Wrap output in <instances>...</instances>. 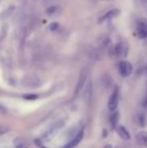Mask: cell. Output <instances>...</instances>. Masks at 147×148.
<instances>
[{
	"label": "cell",
	"mask_w": 147,
	"mask_h": 148,
	"mask_svg": "<svg viewBox=\"0 0 147 148\" xmlns=\"http://www.w3.org/2000/svg\"><path fill=\"white\" fill-rule=\"evenodd\" d=\"M128 53V45L126 42H120L116 45V47L113 49V55L117 59L125 58Z\"/></svg>",
	"instance_id": "cell-1"
},
{
	"label": "cell",
	"mask_w": 147,
	"mask_h": 148,
	"mask_svg": "<svg viewBox=\"0 0 147 148\" xmlns=\"http://www.w3.org/2000/svg\"><path fill=\"white\" fill-rule=\"evenodd\" d=\"M133 71V66L132 64L129 62L128 60H122L119 64V72L122 77H129L132 74Z\"/></svg>",
	"instance_id": "cell-2"
},
{
	"label": "cell",
	"mask_w": 147,
	"mask_h": 148,
	"mask_svg": "<svg viewBox=\"0 0 147 148\" xmlns=\"http://www.w3.org/2000/svg\"><path fill=\"white\" fill-rule=\"evenodd\" d=\"M119 100H120L119 91H118V90H115L108 101V108L110 111H115V110L117 109L118 104H119Z\"/></svg>",
	"instance_id": "cell-3"
},
{
	"label": "cell",
	"mask_w": 147,
	"mask_h": 148,
	"mask_svg": "<svg viewBox=\"0 0 147 148\" xmlns=\"http://www.w3.org/2000/svg\"><path fill=\"white\" fill-rule=\"evenodd\" d=\"M137 34L140 38H147V21L139 20L137 22Z\"/></svg>",
	"instance_id": "cell-4"
},
{
	"label": "cell",
	"mask_w": 147,
	"mask_h": 148,
	"mask_svg": "<svg viewBox=\"0 0 147 148\" xmlns=\"http://www.w3.org/2000/svg\"><path fill=\"white\" fill-rule=\"evenodd\" d=\"M87 77H88V72H87V70L85 69V70L82 71V73H81V76L80 78H79V82H78V85H77V88H76V91H75V95H78L79 93L81 92V90L84 88V85L85 83H86V80H87Z\"/></svg>",
	"instance_id": "cell-5"
},
{
	"label": "cell",
	"mask_w": 147,
	"mask_h": 148,
	"mask_svg": "<svg viewBox=\"0 0 147 148\" xmlns=\"http://www.w3.org/2000/svg\"><path fill=\"white\" fill-rule=\"evenodd\" d=\"M120 13H121L120 9H118V8H114V9H112V10H110V11L107 12L106 14H104V15L99 19V22H103V21H105V20L113 19V18L119 16Z\"/></svg>",
	"instance_id": "cell-6"
},
{
	"label": "cell",
	"mask_w": 147,
	"mask_h": 148,
	"mask_svg": "<svg viewBox=\"0 0 147 148\" xmlns=\"http://www.w3.org/2000/svg\"><path fill=\"white\" fill-rule=\"evenodd\" d=\"M83 136H84V130L79 131V132L76 134V136H75L74 138L70 141V142H68V144L66 145L64 148H74V147H76L77 145L80 143V141L82 140Z\"/></svg>",
	"instance_id": "cell-7"
},
{
	"label": "cell",
	"mask_w": 147,
	"mask_h": 148,
	"mask_svg": "<svg viewBox=\"0 0 147 148\" xmlns=\"http://www.w3.org/2000/svg\"><path fill=\"white\" fill-rule=\"evenodd\" d=\"M117 132H118V134H119V136L121 137L122 139H124V140H128V139H130L129 131H128L124 126H121V125L118 126L117 127Z\"/></svg>",
	"instance_id": "cell-8"
},
{
	"label": "cell",
	"mask_w": 147,
	"mask_h": 148,
	"mask_svg": "<svg viewBox=\"0 0 147 148\" xmlns=\"http://www.w3.org/2000/svg\"><path fill=\"white\" fill-rule=\"evenodd\" d=\"M136 141L139 145L142 146H147V133L141 132L139 134H137L136 136Z\"/></svg>",
	"instance_id": "cell-9"
},
{
	"label": "cell",
	"mask_w": 147,
	"mask_h": 148,
	"mask_svg": "<svg viewBox=\"0 0 147 148\" xmlns=\"http://www.w3.org/2000/svg\"><path fill=\"white\" fill-rule=\"evenodd\" d=\"M14 145L16 148H28V142L23 138H16L14 140Z\"/></svg>",
	"instance_id": "cell-10"
},
{
	"label": "cell",
	"mask_w": 147,
	"mask_h": 148,
	"mask_svg": "<svg viewBox=\"0 0 147 148\" xmlns=\"http://www.w3.org/2000/svg\"><path fill=\"white\" fill-rule=\"evenodd\" d=\"M59 8L57 6H51V7H49L45 10V13L49 16H53L59 13Z\"/></svg>",
	"instance_id": "cell-11"
},
{
	"label": "cell",
	"mask_w": 147,
	"mask_h": 148,
	"mask_svg": "<svg viewBox=\"0 0 147 148\" xmlns=\"http://www.w3.org/2000/svg\"><path fill=\"white\" fill-rule=\"evenodd\" d=\"M111 124L113 126V128H115L117 126V123H118V120H119V113L118 112H115L111 115Z\"/></svg>",
	"instance_id": "cell-12"
},
{
	"label": "cell",
	"mask_w": 147,
	"mask_h": 148,
	"mask_svg": "<svg viewBox=\"0 0 147 148\" xmlns=\"http://www.w3.org/2000/svg\"><path fill=\"white\" fill-rule=\"evenodd\" d=\"M13 11H14V7H13V6H11V7L8 8L6 11H4V13L2 14V16H3V17H8V16H9Z\"/></svg>",
	"instance_id": "cell-13"
},
{
	"label": "cell",
	"mask_w": 147,
	"mask_h": 148,
	"mask_svg": "<svg viewBox=\"0 0 147 148\" xmlns=\"http://www.w3.org/2000/svg\"><path fill=\"white\" fill-rule=\"evenodd\" d=\"M59 23H57V22H55V23H51V25H49V29L51 30H55V29H57L59 28Z\"/></svg>",
	"instance_id": "cell-14"
},
{
	"label": "cell",
	"mask_w": 147,
	"mask_h": 148,
	"mask_svg": "<svg viewBox=\"0 0 147 148\" xmlns=\"http://www.w3.org/2000/svg\"><path fill=\"white\" fill-rule=\"evenodd\" d=\"M7 130H8L7 127H5V126H0V135L4 134V133H5Z\"/></svg>",
	"instance_id": "cell-15"
},
{
	"label": "cell",
	"mask_w": 147,
	"mask_h": 148,
	"mask_svg": "<svg viewBox=\"0 0 147 148\" xmlns=\"http://www.w3.org/2000/svg\"><path fill=\"white\" fill-rule=\"evenodd\" d=\"M36 97H37V96H36V95H32V96H25L26 99H36Z\"/></svg>",
	"instance_id": "cell-16"
},
{
	"label": "cell",
	"mask_w": 147,
	"mask_h": 148,
	"mask_svg": "<svg viewBox=\"0 0 147 148\" xmlns=\"http://www.w3.org/2000/svg\"><path fill=\"white\" fill-rule=\"evenodd\" d=\"M0 112H4V108L1 105H0Z\"/></svg>",
	"instance_id": "cell-17"
},
{
	"label": "cell",
	"mask_w": 147,
	"mask_h": 148,
	"mask_svg": "<svg viewBox=\"0 0 147 148\" xmlns=\"http://www.w3.org/2000/svg\"><path fill=\"white\" fill-rule=\"evenodd\" d=\"M104 148H113V147H112L111 145H106V146H105Z\"/></svg>",
	"instance_id": "cell-18"
},
{
	"label": "cell",
	"mask_w": 147,
	"mask_h": 148,
	"mask_svg": "<svg viewBox=\"0 0 147 148\" xmlns=\"http://www.w3.org/2000/svg\"><path fill=\"white\" fill-rule=\"evenodd\" d=\"M145 105H146V107H147V99H146V103H145Z\"/></svg>",
	"instance_id": "cell-19"
}]
</instances>
